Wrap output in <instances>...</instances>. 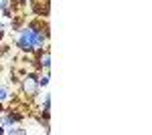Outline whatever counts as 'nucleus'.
<instances>
[{
  "instance_id": "1",
  "label": "nucleus",
  "mask_w": 152,
  "mask_h": 135,
  "mask_svg": "<svg viewBox=\"0 0 152 135\" xmlns=\"http://www.w3.org/2000/svg\"><path fill=\"white\" fill-rule=\"evenodd\" d=\"M45 40H47V36L43 32H35L31 28H24L20 32V36H18V40H16V46L20 51H24V53H33L37 46H41Z\"/></svg>"
},
{
  "instance_id": "2",
  "label": "nucleus",
  "mask_w": 152,
  "mask_h": 135,
  "mask_svg": "<svg viewBox=\"0 0 152 135\" xmlns=\"http://www.w3.org/2000/svg\"><path fill=\"white\" fill-rule=\"evenodd\" d=\"M39 77L33 75V73H26L23 77V83H20V91H23V95L26 99H35L37 95H39Z\"/></svg>"
},
{
  "instance_id": "3",
  "label": "nucleus",
  "mask_w": 152,
  "mask_h": 135,
  "mask_svg": "<svg viewBox=\"0 0 152 135\" xmlns=\"http://www.w3.org/2000/svg\"><path fill=\"white\" fill-rule=\"evenodd\" d=\"M49 8H51V0H31V10L37 16H49Z\"/></svg>"
},
{
  "instance_id": "4",
  "label": "nucleus",
  "mask_w": 152,
  "mask_h": 135,
  "mask_svg": "<svg viewBox=\"0 0 152 135\" xmlns=\"http://www.w3.org/2000/svg\"><path fill=\"white\" fill-rule=\"evenodd\" d=\"M35 63H37L39 69H49V65H51V53H49L47 48H45V51H43V48H37Z\"/></svg>"
},
{
  "instance_id": "5",
  "label": "nucleus",
  "mask_w": 152,
  "mask_h": 135,
  "mask_svg": "<svg viewBox=\"0 0 152 135\" xmlns=\"http://www.w3.org/2000/svg\"><path fill=\"white\" fill-rule=\"evenodd\" d=\"M37 81H39V87H45V85H49V75H45V77H41Z\"/></svg>"
},
{
  "instance_id": "6",
  "label": "nucleus",
  "mask_w": 152,
  "mask_h": 135,
  "mask_svg": "<svg viewBox=\"0 0 152 135\" xmlns=\"http://www.w3.org/2000/svg\"><path fill=\"white\" fill-rule=\"evenodd\" d=\"M43 109H45V111H49V109H51V97H45V103H43Z\"/></svg>"
},
{
  "instance_id": "7",
  "label": "nucleus",
  "mask_w": 152,
  "mask_h": 135,
  "mask_svg": "<svg viewBox=\"0 0 152 135\" xmlns=\"http://www.w3.org/2000/svg\"><path fill=\"white\" fill-rule=\"evenodd\" d=\"M6 97H8V93H6V89H4V87H0V101H4Z\"/></svg>"
},
{
  "instance_id": "8",
  "label": "nucleus",
  "mask_w": 152,
  "mask_h": 135,
  "mask_svg": "<svg viewBox=\"0 0 152 135\" xmlns=\"http://www.w3.org/2000/svg\"><path fill=\"white\" fill-rule=\"evenodd\" d=\"M6 2H8V0H0V10H2V8L6 6Z\"/></svg>"
},
{
  "instance_id": "9",
  "label": "nucleus",
  "mask_w": 152,
  "mask_h": 135,
  "mask_svg": "<svg viewBox=\"0 0 152 135\" xmlns=\"http://www.w3.org/2000/svg\"><path fill=\"white\" fill-rule=\"evenodd\" d=\"M4 38V28H0V40Z\"/></svg>"
},
{
  "instance_id": "10",
  "label": "nucleus",
  "mask_w": 152,
  "mask_h": 135,
  "mask_svg": "<svg viewBox=\"0 0 152 135\" xmlns=\"http://www.w3.org/2000/svg\"><path fill=\"white\" fill-rule=\"evenodd\" d=\"M2 111H4V109H2V101H0V113H2Z\"/></svg>"
},
{
  "instance_id": "11",
  "label": "nucleus",
  "mask_w": 152,
  "mask_h": 135,
  "mask_svg": "<svg viewBox=\"0 0 152 135\" xmlns=\"http://www.w3.org/2000/svg\"><path fill=\"white\" fill-rule=\"evenodd\" d=\"M2 133H4V129H2V127H0V135H2Z\"/></svg>"
}]
</instances>
